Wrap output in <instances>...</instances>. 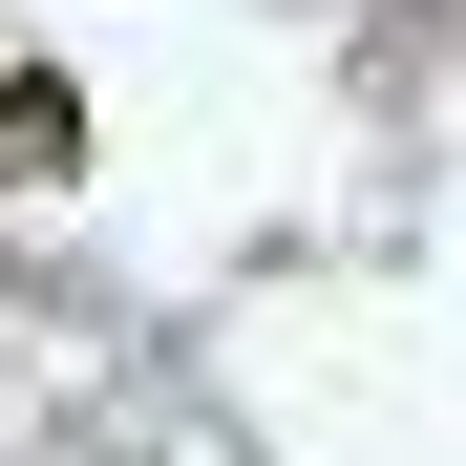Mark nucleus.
<instances>
[{
  "label": "nucleus",
  "mask_w": 466,
  "mask_h": 466,
  "mask_svg": "<svg viewBox=\"0 0 466 466\" xmlns=\"http://www.w3.org/2000/svg\"><path fill=\"white\" fill-rule=\"evenodd\" d=\"M43 170H86V86L64 64H0V191H43Z\"/></svg>",
  "instance_id": "1"
}]
</instances>
